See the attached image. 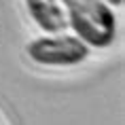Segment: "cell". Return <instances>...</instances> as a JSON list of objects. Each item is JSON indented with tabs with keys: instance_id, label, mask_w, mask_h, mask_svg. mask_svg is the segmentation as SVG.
Segmentation results:
<instances>
[{
	"instance_id": "cell-1",
	"label": "cell",
	"mask_w": 125,
	"mask_h": 125,
	"mask_svg": "<svg viewBox=\"0 0 125 125\" xmlns=\"http://www.w3.org/2000/svg\"><path fill=\"white\" fill-rule=\"evenodd\" d=\"M66 7L68 26L87 47L104 49L115 42L117 19L104 0H59Z\"/></svg>"
},
{
	"instance_id": "cell-2",
	"label": "cell",
	"mask_w": 125,
	"mask_h": 125,
	"mask_svg": "<svg viewBox=\"0 0 125 125\" xmlns=\"http://www.w3.org/2000/svg\"><path fill=\"white\" fill-rule=\"evenodd\" d=\"M30 59H34L40 66H76L89 55V47L76 36H66V34H57V36H45V38H36L34 42L26 47Z\"/></svg>"
},
{
	"instance_id": "cell-3",
	"label": "cell",
	"mask_w": 125,
	"mask_h": 125,
	"mask_svg": "<svg viewBox=\"0 0 125 125\" xmlns=\"http://www.w3.org/2000/svg\"><path fill=\"white\" fill-rule=\"evenodd\" d=\"M26 9L42 32L59 34L68 28L66 11L59 0H26Z\"/></svg>"
},
{
	"instance_id": "cell-4",
	"label": "cell",
	"mask_w": 125,
	"mask_h": 125,
	"mask_svg": "<svg viewBox=\"0 0 125 125\" xmlns=\"http://www.w3.org/2000/svg\"><path fill=\"white\" fill-rule=\"evenodd\" d=\"M104 2L108 7H121V4H123V0H104Z\"/></svg>"
}]
</instances>
